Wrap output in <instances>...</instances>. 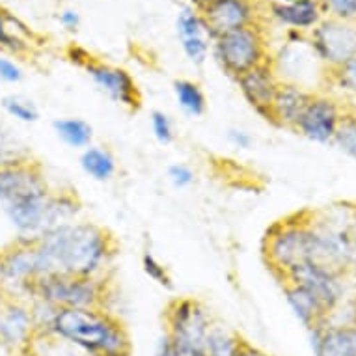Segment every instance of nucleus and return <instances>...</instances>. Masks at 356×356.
Masks as SVG:
<instances>
[{
    "instance_id": "3",
    "label": "nucleus",
    "mask_w": 356,
    "mask_h": 356,
    "mask_svg": "<svg viewBox=\"0 0 356 356\" xmlns=\"http://www.w3.org/2000/svg\"><path fill=\"white\" fill-rule=\"evenodd\" d=\"M51 338L90 356H131L133 353L123 323L105 308H58Z\"/></svg>"
},
{
    "instance_id": "7",
    "label": "nucleus",
    "mask_w": 356,
    "mask_h": 356,
    "mask_svg": "<svg viewBox=\"0 0 356 356\" xmlns=\"http://www.w3.org/2000/svg\"><path fill=\"white\" fill-rule=\"evenodd\" d=\"M213 53L222 70L234 79L269 62L265 58V41L256 24L215 38Z\"/></svg>"
},
{
    "instance_id": "2",
    "label": "nucleus",
    "mask_w": 356,
    "mask_h": 356,
    "mask_svg": "<svg viewBox=\"0 0 356 356\" xmlns=\"http://www.w3.org/2000/svg\"><path fill=\"white\" fill-rule=\"evenodd\" d=\"M51 193L43 170L32 159L0 166V207L19 237L34 239L43 234Z\"/></svg>"
},
{
    "instance_id": "21",
    "label": "nucleus",
    "mask_w": 356,
    "mask_h": 356,
    "mask_svg": "<svg viewBox=\"0 0 356 356\" xmlns=\"http://www.w3.org/2000/svg\"><path fill=\"white\" fill-rule=\"evenodd\" d=\"M81 168L90 179L106 183L116 175L118 164L114 155L106 147L88 146L81 155Z\"/></svg>"
},
{
    "instance_id": "36",
    "label": "nucleus",
    "mask_w": 356,
    "mask_h": 356,
    "mask_svg": "<svg viewBox=\"0 0 356 356\" xmlns=\"http://www.w3.org/2000/svg\"><path fill=\"white\" fill-rule=\"evenodd\" d=\"M194 2V8L196 10H202L204 6H207V4H211V2H215V0H193Z\"/></svg>"
},
{
    "instance_id": "31",
    "label": "nucleus",
    "mask_w": 356,
    "mask_h": 356,
    "mask_svg": "<svg viewBox=\"0 0 356 356\" xmlns=\"http://www.w3.org/2000/svg\"><path fill=\"white\" fill-rule=\"evenodd\" d=\"M321 2L328 12H332L341 21L356 15V0H321Z\"/></svg>"
},
{
    "instance_id": "20",
    "label": "nucleus",
    "mask_w": 356,
    "mask_h": 356,
    "mask_svg": "<svg viewBox=\"0 0 356 356\" xmlns=\"http://www.w3.org/2000/svg\"><path fill=\"white\" fill-rule=\"evenodd\" d=\"M282 287H284L286 302L289 304V308L295 314V317L308 330L327 321V312L323 309L321 304L317 302L316 298L312 297L306 289L295 286L291 282H282Z\"/></svg>"
},
{
    "instance_id": "15",
    "label": "nucleus",
    "mask_w": 356,
    "mask_h": 356,
    "mask_svg": "<svg viewBox=\"0 0 356 356\" xmlns=\"http://www.w3.org/2000/svg\"><path fill=\"white\" fill-rule=\"evenodd\" d=\"M177 35L181 41L183 53L187 54V58L196 65H202L207 60L211 47L209 30L205 26L204 17L196 8H183L177 15Z\"/></svg>"
},
{
    "instance_id": "28",
    "label": "nucleus",
    "mask_w": 356,
    "mask_h": 356,
    "mask_svg": "<svg viewBox=\"0 0 356 356\" xmlns=\"http://www.w3.org/2000/svg\"><path fill=\"white\" fill-rule=\"evenodd\" d=\"M142 269L149 276V280H153L155 284L163 287H172V278H170L168 269L149 250L144 252V256H142Z\"/></svg>"
},
{
    "instance_id": "32",
    "label": "nucleus",
    "mask_w": 356,
    "mask_h": 356,
    "mask_svg": "<svg viewBox=\"0 0 356 356\" xmlns=\"http://www.w3.org/2000/svg\"><path fill=\"white\" fill-rule=\"evenodd\" d=\"M0 81L8 82V84H17V82L23 81L21 65L13 60L0 56Z\"/></svg>"
},
{
    "instance_id": "26",
    "label": "nucleus",
    "mask_w": 356,
    "mask_h": 356,
    "mask_svg": "<svg viewBox=\"0 0 356 356\" xmlns=\"http://www.w3.org/2000/svg\"><path fill=\"white\" fill-rule=\"evenodd\" d=\"M332 144L356 161V114H343Z\"/></svg>"
},
{
    "instance_id": "33",
    "label": "nucleus",
    "mask_w": 356,
    "mask_h": 356,
    "mask_svg": "<svg viewBox=\"0 0 356 356\" xmlns=\"http://www.w3.org/2000/svg\"><path fill=\"white\" fill-rule=\"evenodd\" d=\"M228 142L237 149H250L252 144H254V138L245 129H229Z\"/></svg>"
},
{
    "instance_id": "10",
    "label": "nucleus",
    "mask_w": 356,
    "mask_h": 356,
    "mask_svg": "<svg viewBox=\"0 0 356 356\" xmlns=\"http://www.w3.org/2000/svg\"><path fill=\"white\" fill-rule=\"evenodd\" d=\"M345 112L338 101L328 95L314 94L300 118L295 123L293 131L316 144H332L338 125Z\"/></svg>"
},
{
    "instance_id": "14",
    "label": "nucleus",
    "mask_w": 356,
    "mask_h": 356,
    "mask_svg": "<svg viewBox=\"0 0 356 356\" xmlns=\"http://www.w3.org/2000/svg\"><path fill=\"white\" fill-rule=\"evenodd\" d=\"M198 12L213 40L254 24V6L250 0H215Z\"/></svg>"
},
{
    "instance_id": "6",
    "label": "nucleus",
    "mask_w": 356,
    "mask_h": 356,
    "mask_svg": "<svg viewBox=\"0 0 356 356\" xmlns=\"http://www.w3.org/2000/svg\"><path fill=\"white\" fill-rule=\"evenodd\" d=\"M164 334L179 349L191 356H205L207 339L215 325L211 321L209 312L200 300L191 297L172 300L164 312Z\"/></svg>"
},
{
    "instance_id": "12",
    "label": "nucleus",
    "mask_w": 356,
    "mask_h": 356,
    "mask_svg": "<svg viewBox=\"0 0 356 356\" xmlns=\"http://www.w3.org/2000/svg\"><path fill=\"white\" fill-rule=\"evenodd\" d=\"M84 70L95 86L116 105H122L129 112H136L142 106L140 90L136 86L135 79L125 70L103 62H94L90 58L84 62Z\"/></svg>"
},
{
    "instance_id": "34",
    "label": "nucleus",
    "mask_w": 356,
    "mask_h": 356,
    "mask_svg": "<svg viewBox=\"0 0 356 356\" xmlns=\"http://www.w3.org/2000/svg\"><path fill=\"white\" fill-rule=\"evenodd\" d=\"M60 23L62 26L67 30H76L79 23H81V17H79V13L75 10H65V12L60 13Z\"/></svg>"
},
{
    "instance_id": "27",
    "label": "nucleus",
    "mask_w": 356,
    "mask_h": 356,
    "mask_svg": "<svg viewBox=\"0 0 356 356\" xmlns=\"http://www.w3.org/2000/svg\"><path fill=\"white\" fill-rule=\"evenodd\" d=\"M149 123H152V133L155 136V140L163 146H170L175 140L174 123L170 120V116L163 111H153L149 116Z\"/></svg>"
},
{
    "instance_id": "13",
    "label": "nucleus",
    "mask_w": 356,
    "mask_h": 356,
    "mask_svg": "<svg viewBox=\"0 0 356 356\" xmlns=\"http://www.w3.org/2000/svg\"><path fill=\"white\" fill-rule=\"evenodd\" d=\"M235 81L250 108H254V112H257L265 122H270V103L280 84V76L276 73L275 65L265 62L254 70L246 71L245 75H241Z\"/></svg>"
},
{
    "instance_id": "11",
    "label": "nucleus",
    "mask_w": 356,
    "mask_h": 356,
    "mask_svg": "<svg viewBox=\"0 0 356 356\" xmlns=\"http://www.w3.org/2000/svg\"><path fill=\"white\" fill-rule=\"evenodd\" d=\"M312 47L317 58L339 67L356 56V26L345 21H325L312 34Z\"/></svg>"
},
{
    "instance_id": "5",
    "label": "nucleus",
    "mask_w": 356,
    "mask_h": 356,
    "mask_svg": "<svg viewBox=\"0 0 356 356\" xmlns=\"http://www.w3.org/2000/svg\"><path fill=\"white\" fill-rule=\"evenodd\" d=\"M105 276H75L64 273H51L32 282L26 291L30 300H43L54 308H105Z\"/></svg>"
},
{
    "instance_id": "9",
    "label": "nucleus",
    "mask_w": 356,
    "mask_h": 356,
    "mask_svg": "<svg viewBox=\"0 0 356 356\" xmlns=\"http://www.w3.org/2000/svg\"><path fill=\"white\" fill-rule=\"evenodd\" d=\"M282 282H291L295 286L302 287L321 304L328 316L343 304L345 284L343 273L334 270L319 263H304L293 269L289 275L282 278Z\"/></svg>"
},
{
    "instance_id": "4",
    "label": "nucleus",
    "mask_w": 356,
    "mask_h": 356,
    "mask_svg": "<svg viewBox=\"0 0 356 356\" xmlns=\"http://www.w3.org/2000/svg\"><path fill=\"white\" fill-rule=\"evenodd\" d=\"M265 257L278 278H284L304 263L328 267V254L321 229L302 215L276 222L265 235Z\"/></svg>"
},
{
    "instance_id": "17",
    "label": "nucleus",
    "mask_w": 356,
    "mask_h": 356,
    "mask_svg": "<svg viewBox=\"0 0 356 356\" xmlns=\"http://www.w3.org/2000/svg\"><path fill=\"white\" fill-rule=\"evenodd\" d=\"M35 338L29 306L13 300L0 312V343L8 349H24Z\"/></svg>"
},
{
    "instance_id": "23",
    "label": "nucleus",
    "mask_w": 356,
    "mask_h": 356,
    "mask_svg": "<svg viewBox=\"0 0 356 356\" xmlns=\"http://www.w3.org/2000/svg\"><path fill=\"white\" fill-rule=\"evenodd\" d=\"M174 95L177 105L185 114L193 118L204 116L207 111V99L200 84L187 79H179L174 82Z\"/></svg>"
},
{
    "instance_id": "1",
    "label": "nucleus",
    "mask_w": 356,
    "mask_h": 356,
    "mask_svg": "<svg viewBox=\"0 0 356 356\" xmlns=\"http://www.w3.org/2000/svg\"><path fill=\"white\" fill-rule=\"evenodd\" d=\"M35 245L51 273L75 276H105L116 256L114 235L94 222H70L40 235Z\"/></svg>"
},
{
    "instance_id": "25",
    "label": "nucleus",
    "mask_w": 356,
    "mask_h": 356,
    "mask_svg": "<svg viewBox=\"0 0 356 356\" xmlns=\"http://www.w3.org/2000/svg\"><path fill=\"white\" fill-rule=\"evenodd\" d=\"M0 105L4 108L8 116L13 118L15 122L21 123H35L40 120V111L38 106L30 99L23 97V95H6L2 97Z\"/></svg>"
},
{
    "instance_id": "35",
    "label": "nucleus",
    "mask_w": 356,
    "mask_h": 356,
    "mask_svg": "<svg viewBox=\"0 0 356 356\" xmlns=\"http://www.w3.org/2000/svg\"><path fill=\"white\" fill-rule=\"evenodd\" d=\"M241 356H270L267 353H263L261 349H257L254 345H250L248 341H243V349H241Z\"/></svg>"
},
{
    "instance_id": "8",
    "label": "nucleus",
    "mask_w": 356,
    "mask_h": 356,
    "mask_svg": "<svg viewBox=\"0 0 356 356\" xmlns=\"http://www.w3.org/2000/svg\"><path fill=\"white\" fill-rule=\"evenodd\" d=\"M45 275L51 270L35 241L19 239L17 245L0 254V282L12 291L26 297L32 282Z\"/></svg>"
},
{
    "instance_id": "19",
    "label": "nucleus",
    "mask_w": 356,
    "mask_h": 356,
    "mask_svg": "<svg viewBox=\"0 0 356 356\" xmlns=\"http://www.w3.org/2000/svg\"><path fill=\"white\" fill-rule=\"evenodd\" d=\"M273 17L297 30H308L319 23L317 0H275L270 4Z\"/></svg>"
},
{
    "instance_id": "22",
    "label": "nucleus",
    "mask_w": 356,
    "mask_h": 356,
    "mask_svg": "<svg viewBox=\"0 0 356 356\" xmlns=\"http://www.w3.org/2000/svg\"><path fill=\"white\" fill-rule=\"evenodd\" d=\"M53 129L60 140L73 149H86L94 140V127L82 118H60L54 120Z\"/></svg>"
},
{
    "instance_id": "24",
    "label": "nucleus",
    "mask_w": 356,
    "mask_h": 356,
    "mask_svg": "<svg viewBox=\"0 0 356 356\" xmlns=\"http://www.w3.org/2000/svg\"><path fill=\"white\" fill-rule=\"evenodd\" d=\"M243 341L245 339L237 334L229 332L228 328L215 325L211 328L209 339H207L205 356H241Z\"/></svg>"
},
{
    "instance_id": "30",
    "label": "nucleus",
    "mask_w": 356,
    "mask_h": 356,
    "mask_svg": "<svg viewBox=\"0 0 356 356\" xmlns=\"http://www.w3.org/2000/svg\"><path fill=\"white\" fill-rule=\"evenodd\" d=\"M336 82L345 92L356 94V56L345 62L343 65L336 67Z\"/></svg>"
},
{
    "instance_id": "16",
    "label": "nucleus",
    "mask_w": 356,
    "mask_h": 356,
    "mask_svg": "<svg viewBox=\"0 0 356 356\" xmlns=\"http://www.w3.org/2000/svg\"><path fill=\"white\" fill-rule=\"evenodd\" d=\"M309 341L316 356H356V325L325 321L309 328Z\"/></svg>"
},
{
    "instance_id": "18",
    "label": "nucleus",
    "mask_w": 356,
    "mask_h": 356,
    "mask_svg": "<svg viewBox=\"0 0 356 356\" xmlns=\"http://www.w3.org/2000/svg\"><path fill=\"white\" fill-rule=\"evenodd\" d=\"M312 95L314 92H309L306 88L293 84V82L280 81L270 103V123H275L278 127H295V123L308 105V101L312 99Z\"/></svg>"
},
{
    "instance_id": "29",
    "label": "nucleus",
    "mask_w": 356,
    "mask_h": 356,
    "mask_svg": "<svg viewBox=\"0 0 356 356\" xmlns=\"http://www.w3.org/2000/svg\"><path fill=\"white\" fill-rule=\"evenodd\" d=\"M168 179L175 188H187L194 183L196 174H194V170L191 166H187V164L175 163L168 168Z\"/></svg>"
}]
</instances>
